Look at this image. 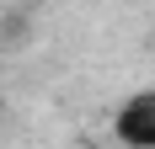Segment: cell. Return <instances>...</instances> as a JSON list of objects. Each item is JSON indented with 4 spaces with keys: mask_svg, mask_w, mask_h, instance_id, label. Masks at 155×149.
Here are the masks:
<instances>
[{
    "mask_svg": "<svg viewBox=\"0 0 155 149\" xmlns=\"http://www.w3.org/2000/svg\"><path fill=\"white\" fill-rule=\"evenodd\" d=\"M112 133L123 149H155V85L134 90L118 112H112Z\"/></svg>",
    "mask_w": 155,
    "mask_h": 149,
    "instance_id": "6da1fadb",
    "label": "cell"
}]
</instances>
